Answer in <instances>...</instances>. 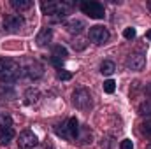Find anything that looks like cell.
I'll list each match as a JSON object with an SVG mask.
<instances>
[{"instance_id": "1", "label": "cell", "mask_w": 151, "mask_h": 149, "mask_svg": "<svg viewBox=\"0 0 151 149\" xmlns=\"http://www.w3.org/2000/svg\"><path fill=\"white\" fill-rule=\"evenodd\" d=\"M70 7H72V4L70 2H65V0H62V2H42L40 4L42 12L46 16H51L56 21L67 18L69 12H70Z\"/></svg>"}, {"instance_id": "2", "label": "cell", "mask_w": 151, "mask_h": 149, "mask_svg": "<svg viewBox=\"0 0 151 149\" xmlns=\"http://www.w3.org/2000/svg\"><path fill=\"white\" fill-rule=\"evenodd\" d=\"M72 104L76 105V109L79 111H90L93 107V98L91 93L86 88H77L72 93Z\"/></svg>"}, {"instance_id": "3", "label": "cell", "mask_w": 151, "mask_h": 149, "mask_svg": "<svg viewBox=\"0 0 151 149\" xmlns=\"http://www.w3.org/2000/svg\"><path fill=\"white\" fill-rule=\"evenodd\" d=\"M21 72H23V69H21L14 60H9L5 70L0 74V84H4V86H5V84L11 86L12 82H16V81L21 77Z\"/></svg>"}, {"instance_id": "4", "label": "cell", "mask_w": 151, "mask_h": 149, "mask_svg": "<svg viewBox=\"0 0 151 149\" xmlns=\"http://www.w3.org/2000/svg\"><path fill=\"white\" fill-rule=\"evenodd\" d=\"M79 7H81V11H83L86 16H90V18H93V19H102V18L106 16L104 5H102L100 2H95V0H83Z\"/></svg>"}, {"instance_id": "5", "label": "cell", "mask_w": 151, "mask_h": 149, "mask_svg": "<svg viewBox=\"0 0 151 149\" xmlns=\"http://www.w3.org/2000/svg\"><path fill=\"white\" fill-rule=\"evenodd\" d=\"M25 25V19L21 14H7L4 18V30L9 34H18Z\"/></svg>"}, {"instance_id": "6", "label": "cell", "mask_w": 151, "mask_h": 149, "mask_svg": "<svg viewBox=\"0 0 151 149\" xmlns=\"http://www.w3.org/2000/svg\"><path fill=\"white\" fill-rule=\"evenodd\" d=\"M109 30L102 25H95V27H90V32H88V39L93 42V44H106L109 40Z\"/></svg>"}, {"instance_id": "7", "label": "cell", "mask_w": 151, "mask_h": 149, "mask_svg": "<svg viewBox=\"0 0 151 149\" xmlns=\"http://www.w3.org/2000/svg\"><path fill=\"white\" fill-rule=\"evenodd\" d=\"M37 144H39L37 137H35V133L30 132V130L21 132L19 137H18V148L19 149H34Z\"/></svg>"}, {"instance_id": "8", "label": "cell", "mask_w": 151, "mask_h": 149, "mask_svg": "<svg viewBox=\"0 0 151 149\" xmlns=\"http://www.w3.org/2000/svg\"><path fill=\"white\" fill-rule=\"evenodd\" d=\"M127 67H128L130 70H142V69L146 67V54H142V53H134V54H130L128 60H127Z\"/></svg>"}, {"instance_id": "9", "label": "cell", "mask_w": 151, "mask_h": 149, "mask_svg": "<svg viewBox=\"0 0 151 149\" xmlns=\"http://www.w3.org/2000/svg\"><path fill=\"white\" fill-rule=\"evenodd\" d=\"M23 72H25V75H27L28 79L35 81V79H39V77H42V74H44V67H42L39 62H34V63H28V65L23 69Z\"/></svg>"}, {"instance_id": "10", "label": "cell", "mask_w": 151, "mask_h": 149, "mask_svg": "<svg viewBox=\"0 0 151 149\" xmlns=\"http://www.w3.org/2000/svg\"><path fill=\"white\" fill-rule=\"evenodd\" d=\"M79 121L76 119V117H69L67 119V140H70V142H76V139H77V133H79Z\"/></svg>"}, {"instance_id": "11", "label": "cell", "mask_w": 151, "mask_h": 149, "mask_svg": "<svg viewBox=\"0 0 151 149\" xmlns=\"http://www.w3.org/2000/svg\"><path fill=\"white\" fill-rule=\"evenodd\" d=\"M67 56H69V54H67V49H65L63 46H55V47H53V58H51V60H53V63H55L58 69L62 67V63L65 62Z\"/></svg>"}, {"instance_id": "12", "label": "cell", "mask_w": 151, "mask_h": 149, "mask_svg": "<svg viewBox=\"0 0 151 149\" xmlns=\"http://www.w3.org/2000/svg\"><path fill=\"white\" fill-rule=\"evenodd\" d=\"M51 39H53V30H51L49 27H44V28H42V30L37 34L35 42H37V46L44 47V46H47V44L51 42Z\"/></svg>"}, {"instance_id": "13", "label": "cell", "mask_w": 151, "mask_h": 149, "mask_svg": "<svg viewBox=\"0 0 151 149\" xmlns=\"http://www.w3.org/2000/svg\"><path fill=\"white\" fill-rule=\"evenodd\" d=\"M91 139H93V135H91V130L88 128V126H81L79 128V133H77V142L79 144H91Z\"/></svg>"}, {"instance_id": "14", "label": "cell", "mask_w": 151, "mask_h": 149, "mask_svg": "<svg viewBox=\"0 0 151 149\" xmlns=\"http://www.w3.org/2000/svg\"><path fill=\"white\" fill-rule=\"evenodd\" d=\"M12 139H14V130H12V126H11V128H5V130H0V146H7Z\"/></svg>"}, {"instance_id": "15", "label": "cell", "mask_w": 151, "mask_h": 149, "mask_svg": "<svg viewBox=\"0 0 151 149\" xmlns=\"http://www.w3.org/2000/svg\"><path fill=\"white\" fill-rule=\"evenodd\" d=\"M39 98H40V93H39L37 90H34V88L27 90V93H25V102H27L28 105H34V104H37Z\"/></svg>"}, {"instance_id": "16", "label": "cell", "mask_w": 151, "mask_h": 149, "mask_svg": "<svg viewBox=\"0 0 151 149\" xmlns=\"http://www.w3.org/2000/svg\"><path fill=\"white\" fill-rule=\"evenodd\" d=\"M114 70H116V65H114V62H111V60H104L100 63V72L104 75H113Z\"/></svg>"}, {"instance_id": "17", "label": "cell", "mask_w": 151, "mask_h": 149, "mask_svg": "<svg viewBox=\"0 0 151 149\" xmlns=\"http://www.w3.org/2000/svg\"><path fill=\"white\" fill-rule=\"evenodd\" d=\"M67 28H69L70 34H79V32L84 28V23H83L81 19H72V21L67 23Z\"/></svg>"}, {"instance_id": "18", "label": "cell", "mask_w": 151, "mask_h": 149, "mask_svg": "<svg viewBox=\"0 0 151 149\" xmlns=\"http://www.w3.org/2000/svg\"><path fill=\"white\" fill-rule=\"evenodd\" d=\"M11 5H12L14 9H18V11H27V9H30L34 4H32L30 0H11Z\"/></svg>"}, {"instance_id": "19", "label": "cell", "mask_w": 151, "mask_h": 149, "mask_svg": "<svg viewBox=\"0 0 151 149\" xmlns=\"http://www.w3.org/2000/svg\"><path fill=\"white\" fill-rule=\"evenodd\" d=\"M12 126V117L9 114H0V130L11 128Z\"/></svg>"}, {"instance_id": "20", "label": "cell", "mask_w": 151, "mask_h": 149, "mask_svg": "<svg viewBox=\"0 0 151 149\" xmlns=\"http://www.w3.org/2000/svg\"><path fill=\"white\" fill-rule=\"evenodd\" d=\"M139 114L141 116H151V102L150 100H146V102H142L139 105Z\"/></svg>"}, {"instance_id": "21", "label": "cell", "mask_w": 151, "mask_h": 149, "mask_svg": "<svg viewBox=\"0 0 151 149\" xmlns=\"http://www.w3.org/2000/svg\"><path fill=\"white\" fill-rule=\"evenodd\" d=\"M114 90H116V82H114L113 79H107V81H104V91L106 93H114Z\"/></svg>"}, {"instance_id": "22", "label": "cell", "mask_w": 151, "mask_h": 149, "mask_svg": "<svg viewBox=\"0 0 151 149\" xmlns=\"http://www.w3.org/2000/svg\"><path fill=\"white\" fill-rule=\"evenodd\" d=\"M141 132H142L146 137H151V119L142 121V125H141Z\"/></svg>"}, {"instance_id": "23", "label": "cell", "mask_w": 151, "mask_h": 149, "mask_svg": "<svg viewBox=\"0 0 151 149\" xmlns=\"http://www.w3.org/2000/svg\"><path fill=\"white\" fill-rule=\"evenodd\" d=\"M135 35H137V32H135V28H132V27H128V28H125V30H123V37L128 39V40L135 39Z\"/></svg>"}, {"instance_id": "24", "label": "cell", "mask_w": 151, "mask_h": 149, "mask_svg": "<svg viewBox=\"0 0 151 149\" xmlns=\"http://www.w3.org/2000/svg\"><path fill=\"white\" fill-rule=\"evenodd\" d=\"M119 149H134V142H132L130 139H125V140H121Z\"/></svg>"}, {"instance_id": "25", "label": "cell", "mask_w": 151, "mask_h": 149, "mask_svg": "<svg viewBox=\"0 0 151 149\" xmlns=\"http://www.w3.org/2000/svg\"><path fill=\"white\" fill-rule=\"evenodd\" d=\"M72 77L70 72H67V70H58V79H62V81H69Z\"/></svg>"}, {"instance_id": "26", "label": "cell", "mask_w": 151, "mask_h": 149, "mask_svg": "<svg viewBox=\"0 0 151 149\" xmlns=\"http://www.w3.org/2000/svg\"><path fill=\"white\" fill-rule=\"evenodd\" d=\"M72 47H74V49H84V47H86V42L81 40V39H77V42H72Z\"/></svg>"}, {"instance_id": "27", "label": "cell", "mask_w": 151, "mask_h": 149, "mask_svg": "<svg viewBox=\"0 0 151 149\" xmlns=\"http://www.w3.org/2000/svg\"><path fill=\"white\" fill-rule=\"evenodd\" d=\"M7 63H9V60H5V58H0V74H2L4 70H5Z\"/></svg>"}, {"instance_id": "28", "label": "cell", "mask_w": 151, "mask_h": 149, "mask_svg": "<svg viewBox=\"0 0 151 149\" xmlns=\"http://www.w3.org/2000/svg\"><path fill=\"white\" fill-rule=\"evenodd\" d=\"M146 93H148V95H151V84H148V86H146Z\"/></svg>"}, {"instance_id": "29", "label": "cell", "mask_w": 151, "mask_h": 149, "mask_svg": "<svg viewBox=\"0 0 151 149\" xmlns=\"http://www.w3.org/2000/svg\"><path fill=\"white\" fill-rule=\"evenodd\" d=\"M146 39H148V40H151V30L148 32V34H146Z\"/></svg>"}, {"instance_id": "30", "label": "cell", "mask_w": 151, "mask_h": 149, "mask_svg": "<svg viewBox=\"0 0 151 149\" xmlns=\"http://www.w3.org/2000/svg\"><path fill=\"white\" fill-rule=\"evenodd\" d=\"M148 9L151 11V0H148Z\"/></svg>"}, {"instance_id": "31", "label": "cell", "mask_w": 151, "mask_h": 149, "mask_svg": "<svg viewBox=\"0 0 151 149\" xmlns=\"http://www.w3.org/2000/svg\"><path fill=\"white\" fill-rule=\"evenodd\" d=\"M144 149H151V142H150V144H148V146H146Z\"/></svg>"}]
</instances>
